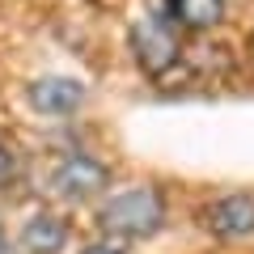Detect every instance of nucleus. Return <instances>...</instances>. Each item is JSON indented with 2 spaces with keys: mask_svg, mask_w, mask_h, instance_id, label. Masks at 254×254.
Here are the masks:
<instances>
[{
  "mask_svg": "<svg viewBox=\"0 0 254 254\" xmlns=\"http://www.w3.org/2000/svg\"><path fill=\"white\" fill-rule=\"evenodd\" d=\"M170 220V199L165 187L157 182H127V187H110L98 203H93V225L98 237H110L119 246L153 242Z\"/></svg>",
  "mask_w": 254,
  "mask_h": 254,
  "instance_id": "nucleus-1",
  "label": "nucleus"
},
{
  "mask_svg": "<svg viewBox=\"0 0 254 254\" xmlns=\"http://www.w3.org/2000/svg\"><path fill=\"white\" fill-rule=\"evenodd\" d=\"M115 187V170L93 148H64L47 170V190L64 203H98Z\"/></svg>",
  "mask_w": 254,
  "mask_h": 254,
  "instance_id": "nucleus-2",
  "label": "nucleus"
},
{
  "mask_svg": "<svg viewBox=\"0 0 254 254\" xmlns=\"http://www.w3.org/2000/svg\"><path fill=\"white\" fill-rule=\"evenodd\" d=\"M127 51H131L136 68L148 81H165V76L187 60V55H182V34L165 17H157V13L136 17L127 26Z\"/></svg>",
  "mask_w": 254,
  "mask_h": 254,
  "instance_id": "nucleus-3",
  "label": "nucleus"
},
{
  "mask_svg": "<svg viewBox=\"0 0 254 254\" xmlns=\"http://www.w3.org/2000/svg\"><path fill=\"white\" fill-rule=\"evenodd\" d=\"M199 229L220 246H242L254 237V190H216L199 203Z\"/></svg>",
  "mask_w": 254,
  "mask_h": 254,
  "instance_id": "nucleus-4",
  "label": "nucleus"
},
{
  "mask_svg": "<svg viewBox=\"0 0 254 254\" xmlns=\"http://www.w3.org/2000/svg\"><path fill=\"white\" fill-rule=\"evenodd\" d=\"M21 98H26V106L34 110V115L60 119L64 123V119L81 115V110L89 106V85L76 81V76H68V72H43V76H34V81H26Z\"/></svg>",
  "mask_w": 254,
  "mask_h": 254,
  "instance_id": "nucleus-5",
  "label": "nucleus"
},
{
  "mask_svg": "<svg viewBox=\"0 0 254 254\" xmlns=\"http://www.w3.org/2000/svg\"><path fill=\"white\" fill-rule=\"evenodd\" d=\"M21 254H64L72 246V220L55 208H34L13 233Z\"/></svg>",
  "mask_w": 254,
  "mask_h": 254,
  "instance_id": "nucleus-6",
  "label": "nucleus"
},
{
  "mask_svg": "<svg viewBox=\"0 0 254 254\" xmlns=\"http://www.w3.org/2000/svg\"><path fill=\"white\" fill-rule=\"evenodd\" d=\"M157 17H165L178 34H212V30L225 26L229 17V0H161V4H153Z\"/></svg>",
  "mask_w": 254,
  "mask_h": 254,
  "instance_id": "nucleus-7",
  "label": "nucleus"
},
{
  "mask_svg": "<svg viewBox=\"0 0 254 254\" xmlns=\"http://www.w3.org/2000/svg\"><path fill=\"white\" fill-rule=\"evenodd\" d=\"M21 170H26V165H21V153H17L13 144H4V140H0V195L17 187Z\"/></svg>",
  "mask_w": 254,
  "mask_h": 254,
  "instance_id": "nucleus-8",
  "label": "nucleus"
},
{
  "mask_svg": "<svg viewBox=\"0 0 254 254\" xmlns=\"http://www.w3.org/2000/svg\"><path fill=\"white\" fill-rule=\"evenodd\" d=\"M76 254H131V250L119 246V242H110V237H93V242H85Z\"/></svg>",
  "mask_w": 254,
  "mask_h": 254,
  "instance_id": "nucleus-9",
  "label": "nucleus"
},
{
  "mask_svg": "<svg viewBox=\"0 0 254 254\" xmlns=\"http://www.w3.org/2000/svg\"><path fill=\"white\" fill-rule=\"evenodd\" d=\"M0 254H21L17 242H13V233H9V225H4V216H0Z\"/></svg>",
  "mask_w": 254,
  "mask_h": 254,
  "instance_id": "nucleus-10",
  "label": "nucleus"
},
{
  "mask_svg": "<svg viewBox=\"0 0 254 254\" xmlns=\"http://www.w3.org/2000/svg\"><path fill=\"white\" fill-rule=\"evenodd\" d=\"M250 64H254V30H250Z\"/></svg>",
  "mask_w": 254,
  "mask_h": 254,
  "instance_id": "nucleus-11",
  "label": "nucleus"
}]
</instances>
